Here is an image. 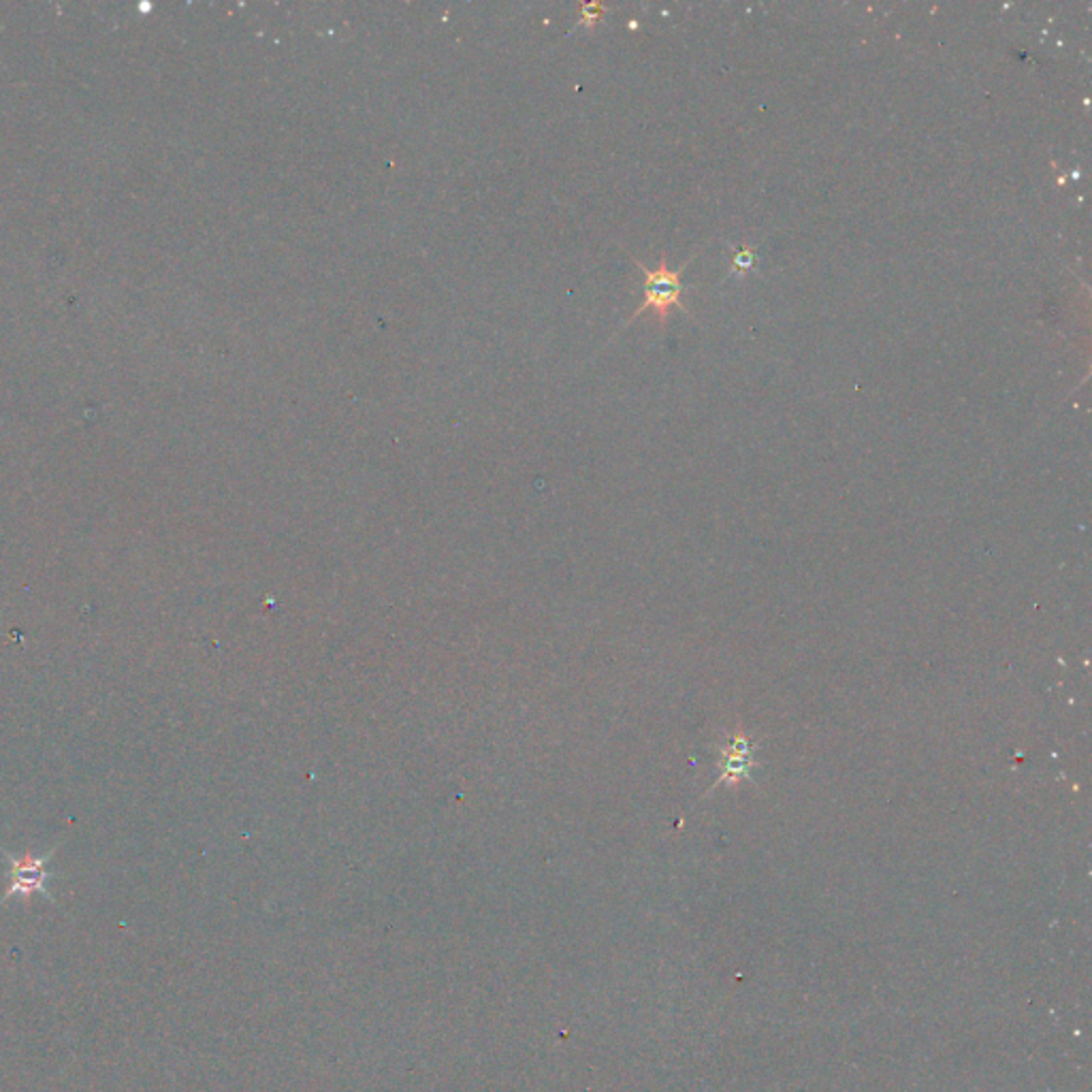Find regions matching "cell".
Here are the masks:
<instances>
[{
    "mask_svg": "<svg viewBox=\"0 0 1092 1092\" xmlns=\"http://www.w3.org/2000/svg\"><path fill=\"white\" fill-rule=\"evenodd\" d=\"M640 271L644 273V299L632 314V320L638 318L647 309L658 316L659 323H666L672 309H682V285H681V269L672 271L668 267L666 256H661L658 269H647L643 262L636 261Z\"/></svg>",
    "mask_w": 1092,
    "mask_h": 1092,
    "instance_id": "1",
    "label": "cell"
},
{
    "mask_svg": "<svg viewBox=\"0 0 1092 1092\" xmlns=\"http://www.w3.org/2000/svg\"><path fill=\"white\" fill-rule=\"evenodd\" d=\"M50 858L51 854L41 855V858H36V855H26V858L9 855V860H12V885H9L7 894L3 896V902L12 899V896L28 899L33 894H43L45 899H51L45 887L47 879H50L45 864Z\"/></svg>",
    "mask_w": 1092,
    "mask_h": 1092,
    "instance_id": "2",
    "label": "cell"
},
{
    "mask_svg": "<svg viewBox=\"0 0 1092 1092\" xmlns=\"http://www.w3.org/2000/svg\"><path fill=\"white\" fill-rule=\"evenodd\" d=\"M755 265H758V256H755V252L749 248V246H743V248L734 252L732 256V267L738 271H751L755 269Z\"/></svg>",
    "mask_w": 1092,
    "mask_h": 1092,
    "instance_id": "3",
    "label": "cell"
},
{
    "mask_svg": "<svg viewBox=\"0 0 1092 1092\" xmlns=\"http://www.w3.org/2000/svg\"><path fill=\"white\" fill-rule=\"evenodd\" d=\"M604 15V7L597 3H589V4H582L581 7V22L587 26H593L596 22H600Z\"/></svg>",
    "mask_w": 1092,
    "mask_h": 1092,
    "instance_id": "4",
    "label": "cell"
}]
</instances>
